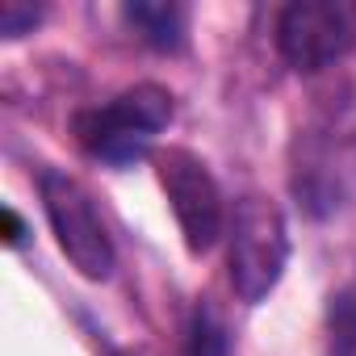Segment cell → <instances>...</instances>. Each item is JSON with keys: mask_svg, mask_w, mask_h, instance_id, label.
Here are the masks:
<instances>
[{"mask_svg": "<svg viewBox=\"0 0 356 356\" xmlns=\"http://www.w3.org/2000/svg\"><path fill=\"white\" fill-rule=\"evenodd\" d=\"M122 17L155 51H181V42H185V9L181 5H163V0H134V5L122 9Z\"/></svg>", "mask_w": 356, "mask_h": 356, "instance_id": "8992f818", "label": "cell"}, {"mask_svg": "<svg viewBox=\"0 0 356 356\" xmlns=\"http://www.w3.org/2000/svg\"><path fill=\"white\" fill-rule=\"evenodd\" d=\"M189 356H227V331L218 323V314L210 306H202L193 314V327H189Z\"/></svg>", "mask_w": 356, "mask_h": 356, "instance_id": "ba28073f", "label": "cell"}, {"mask_svg": "<svg viewBox=\"0 0 356 356\" xmlns=\"http://www.w3.org/2000/svg\"><path fill=\"white\" fill-rule=\"evenodd\" d=\"M122 356H134V352H122Z\"/></svg>", "mask_w": 356, "mask_h": 356, "instance_id": "8fae6325", "label": "cell"}, {"mask_svg": "<svg viewBox=\"0 0 356 356\" xmlns=\"http://www.w3.org/2000/svg\"><path fill=\"white\" fill-rule=\"evenodd\" d=\"M5 243L9 248H22L26 243V222H22V214L13 206H5Z\"/></svg>", "mask_w": 356, "mask_h": 356, "instance_id": "30bf717a", "label": "cell"}, {"mask_svg": "<svg viewBox=\"0 0 356 356\" xmlns=\"http://www.w3.org/2000/svg\"><path fill=\"white\" fill-rule=\"evenodd\" d=\"M331 343L335 356H356V285L331 298Z\"/></svg>", "mask_w": 356, "mask_h": 356, "instance_id": "52a82bcc", "label": "cell"}, {"mask_svg": "<svg viewBox=\"0 0 356 356\" xmlns=\"http://www.w3.org/2000/svg\"><path fill=\"white\" fill-rule=\"evenodd\" d=\"M155 176L172 202L176 222H181L185 248L193 256H206L218 243L222 222H227L222 193H218V181L210 176V168L189 147H163L155 151Z\"/></svg>", "mask_w": 356, "mask_h": 356, "instance_id": "277c9868", "label": "cell"}, {"mask_svg": "<svg viewBox=\"0 0 356 356\" xmlns=\"http://www.w3.org/2000/svg\"><path fill=\"white\" fill-rule=\"evenodd\" d=\"M352 42L348 17L323 0H298L277 22V51L293 72H323L331 67Z\"/></svg>", "mask_w": 356, "mask_h": 356, "instance_id": "5b68a950", "label": "cell"}, {"mask_svg": "<svg viewBox=\"0 0 356 356\" xmlns=\"http://www.w3.org/2000/svg\"><path fill=\"white\" fill-rule=\"evenodd\" d=\"M38 22H42V9H34V5H22V0H5L0 5V34L5 38H22Z\"/></svg>", "mask_w": 356, "mask_h": 356, "instance_id": "9c48e42d", "label": "cell"}, {"mask_svg": "<svg viewBox=\"0 0 356 356\" xmlns=\"http://www.w3.org/2000/svg\"><path fill=\"white\" fill-rule=\"evenodd\" d=\"M42 206L51 218V231L72 260V268L88 281H105L113 273V239L97 214V202L88 189L63 172H42Z\"/></svg>", "mask_w": 356, "mask_h": 356, "instance_id": "3957f363", "label": "cell"}, {"mask_svg": "<svg viewBox=\"0 0 356 356\" xmlns=\"http://www.w3.org/2000/svg\"><path fill=\"white\" fill-rule=\"evenodd\" d=\"M227 264H231V285L248 306L264 302L277 289V281L289 264V231H285V218L273 197L248 193L235 202Z\"/></svg>", "mask_w": 356, "mask_h": 356, "instance_id": "7a4b0ae2", "label": "cell"}, {"mask_svg": "<svg viewBox=\"0 0 356 356\" xmlns=\"http://www.w3.org/2000/svg\"><path fill=\"white\" fill-rule=\"evenodd\" d=\"M172 122V92L159 84H134L109 105L76 118V138L105 163H134L151 151V138Z\"/></svg>", "mask_w": 356, "mask_h": 356, "instance_id": "6da1fadb", "label": "cell"}]
</instances>
